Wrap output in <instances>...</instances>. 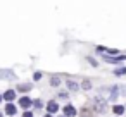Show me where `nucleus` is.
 I'll use <instances>...</instances> for the list:
<instances>
[{
    "instance_id": "nucleus-1",
    "label": "nucleus",
    "mask_w": 126,
    "mask_h": 117,
    "mask_svg": "<svg viewBox=\"0 0 126 117\" xmlns=\"http://www.w3.org/2000/svg\"><path fill=\"white\" fill-rule=\"evenodd\" d=\"M57 108H59V107H57L55 102H48V103H47V110H48V114H55Z\"/></svg>"
},
{
    "instance_id": "nucleus-2",
    "label": "nucleus",
    "mask_w": 126,
    "mask_h": 117,
    "mask_svg": "<svg viewBox=\"0 0 126 117\" xmlns=\"http://www.w3.org/2000/svg\"><path fill=\"white\" fill-rule=\"evenodd\" d=\"M64 114H66L67 117H73V115H76V110H74V107L66 105V107H64Z\"/></svg>"
},
{
    "instance_id": "nucleus-3",
    "label": "nucleus",
    "mask_w": 126,
    "mask_h": 117,
    "mask_svg": "<svg viewBox=\"0 0 126 117\" xmlns=\"http://www.w3.org/2000/svg\"><path fill=\"white\" fill-rule=\"evenodd\" d=\"M81 117H95V114H93L88 107H83V108H81Z\"/></svg>"
},
{
    "instance_id": "nucleus-4",
    "label": "nucleus",
    "mask_w": 126,
    "mask_h": 117,
    "mask_svg": "<svg viewBox=\"0 0 126 117\" xmlns=\"http://www.w3.org/2000/svg\"><path fill=\"white\" fill-rule=\"evenodd\" d=\"M4 98H5V100H14V98H16V91H14V90H7L5 95H4Z\"/></svg>"
},
{
    "instance_id": "nucleus-5",
    "label": "nucleus",
    "mask_w": 126,
    "mask_h": 117,
    "mask_svg": "<svg viewBox=\"0 0 126 117\" xmlns=\"http://www.w3.org/2000/svg\"><path fill=\"white\" fill-rule=\"evenodd\" d=\"M5 114H7V115H14V114H16V107H14L12 103H9V105L5 107Z\"/></svg>"
},
{
    "instance_id": "nucleus-6",
    "label": "nucleus",
    "mask_w": 126,
    "mask_h": 117,
    "mask_svg": "<svg viewBox=\"0 0 126 117\" xmlns=\"http://www.w3.org/2000/svg\"><path fill=\"white\" fill-rule=\"evenodd\" d=\"M21 105H23L24 108H28V107L31 105V100H30L28 96H24V98H21Z\"/></svg>"
},
{
    "instance_id": "nucleus-7",
    "label": "nucleus",
    "mask_w": 126,
    "mask_h": 117,
    "mask_svg": "<svg viewBox=\"0 0 126 117\" xmlns=\"http://www.w3.org/2000/svg\"><path fill=\"white\" fill-rule=\"evenodd\" d=\"M114 112H116V114H123V112H124V107H121V105H116V107H114Z\"/></svg>"
},
{
    "instance_id": "nucleus-8",
    "label": "nucleus",
    "mask_w": 126,
    "mask_h": 117,
    "mask_svg": "<svg viewBox=\"0 0 126 117\" xmlns=\"http://www.w3.org/2000/svg\"><path fill=\"white\" fill-rule=\"evenodd\" d=\"M50 84H52V86H57V84H59V78H52V79H50Z\"/></svg>"
},
{
    "instance_id": "nucleus-9",
    "label": "nucleus",
    "mask_w": 126,
    "mask_h": 117,
    "mask_svg": "<svg viewBox=\"0 0 126 117\" xmlns=\"http://www.w3.org/2000/svg\"><path fill=\"white\" fill-rule=\"evenodd\" d=\"M23 117H33V115H31L30 112H24V115H23Z\"/></svg>"
},
{
    "instance_id": "nucleus-10",
    "label": "nucleus",
    "mask_w": 126,
    "mask_h": 117,
    "mask_svg": "<svg viewBox=\"0 0 126 117\" xmlns=\"http://www.w3.org/2000/svg\"><path fill=\"white\" fill-rule=\"evenodd\" d=\"M0 102H2V96H0Z\"/></svg>"
},
{
    "instance_id": "nucleus-11",
    "label": "nucleus",
    "mask_w": 126,
    "mask_h": 117,
    "mask_svg": "<svg viewBox=\"0 0 126 117\" xmlns=\"http://www.w3.org/2000/svg\"><path fill=\"white\" fill-rule=\"evenodd\" d=\"M45 117H50V115H45Z\"/></svg>"
}]
</instances>
